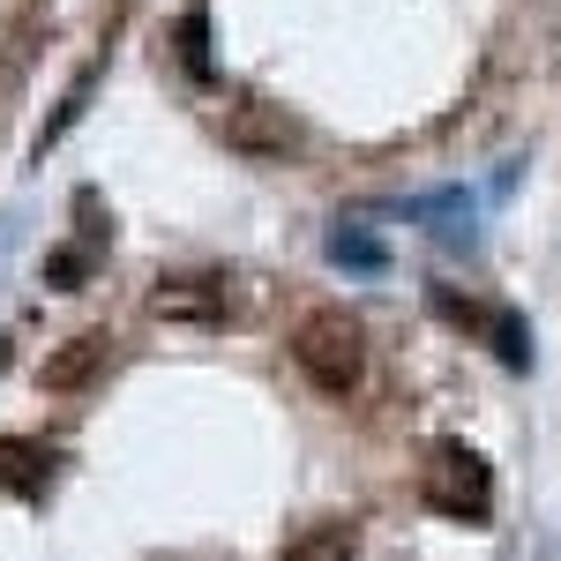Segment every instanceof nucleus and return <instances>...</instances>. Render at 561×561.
I'll use <instances>...</instances> for the list:
<instances>
[{
  "label": "nucleus",
  "instance_id": "39448f33",
  "mask_svg": "<svg viewBox=\"0 0 561 561\" xmlns=\"http://www.w3.org/2000/svg\"><path fill=\"white\" fill-rule=\"evenodd\" d=\"M113 367V337L105 330H83V337H68V345L45 359V389H83V382H98Z\"/></svg>",
  "mask_w": 561,
  "mask_h": 561
},
{
  "label": "nucleus",
  "instance_id": "7ed1b4c3",
  "mask_svg": "<svg viewBox=\"0 0 561 561\" xmlns=\"http://www.w3.org/2000/svg\"><path fill=\"white\" fill-rule=\"evenodd\" d=\"M434 307H442L449 322L479 330V337H486V345L502 352L510 367H531V330H524L517 314H502V307H479V300H457V293H434Z\"/></svg>",
  "mask_w": 561,
  "mask_h": 561
},
{
  "label": "nucleus",
  "instance_id": "20e7f679",
  "mask_svg": "<svg viewBox=\"0 0 561 561\" xmlns=\"http://www.w3.org/2000/svg\"><path fill=\"white\" fill-rule=\"evenodd\" d=\"M150 307L165 322H225L232 314V293H225V277H165Z\"/></svg>",
  "mask_w": 561,
  "mask_h": 561
},
{
  "label": "nucleus",
  "instance_id": "f257e3e1",
  "mask_svg": "<svg viewBox=\"0 0 561 561\" xmlns=\"http://www.w3.org/2000/svg\"><path fill=\"white\" fill-rule=\"evenodd\" d=\"M293 359H300V375L322 389V397H352L359 375H367V337H359L352 314L322 307V314H307L300 330H293Z\"/></svg>",
  "mask_w": 561,
  "mask_h": 561
},
{
  "label": "nucleus",
  "instance_id": "423d86ee",
  "mask_svg": "<svg viewBox=\"0 0 561 561\" xmlns=\"http://www.w3.org/2000/svg\"><path fill=\"white\" fill-rule=\"evenodd\" d=\"M53 479V449L45 442H23V434H0V494H45Z\"/></svg>",
  "mask_w": 561,
  "mask_h": 561
},
{
  "label": "nucleus",
  "instance_id": "0eeeda50",
  "mask_svg": "<svg viewBox=\"0 0 561 561\" xmlns=\"http://www.w3.org/2000/svg\"><path fill=\"white\" fill-rule=\"evenodd\" d=\"M285 561H352V531L345 524H322V531H307Z\"/></svg>",
  "mask_w": 561,
  "mask_h": 561
},
{
  "label": "nucleus",
  "instance_id": "6e6552de",
  "mask_svg": "<svg viewBox=\"0 0 561 561\" xmlns=\"http://www.w3.org/2000/svg\"><path fill=\"white\" fill-rule=\"evenodd\" d=\"M180 60H187L195 76L210 68V53H203V15H187V23H180Z\"/></svg>",
  "mask_w": 561,
  "mask_h": 561
},
{
  "label": "nucleus",
  "instance_id": "f03ea898",
  "mask_svg": "<svg viewBox=\"0 0 561 561\" xmlns=\"http://www.w3.org/2000/svg\"><path fill=\"white\" fill-rule=\"evenodd\" d=\"M420 502L442 510V517H486V502H494V472H486V457L465 449V442L427 449V465H420Z\"/></svg>",
  "mask_w": 561,
  "mask_h": 561
},
{
  "label": "nucleus",
  "instance_id": "1a4fd4ad",
  "mask_svg": "<svg viewBox=\"0 0 561 561\" xmlns=\"http://www.w3.org/2000/svg\"><path fill=\"white\" fill-rule=\"evenodd\" d=\"M0 367H8V337H0Z\"/></svg>",
  "mask_w": 561,
  "mask_h": 561
}]
</instances>
